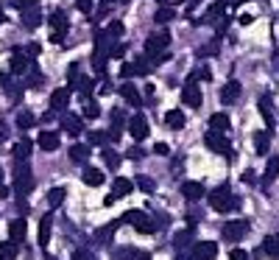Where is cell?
I'll use <instances>...</instances> for the list:
<instances>
[{
  "instance_id": "7",
  "label": "cell",
  "mask_w": 279,
  "mask_h": 260,
  "mask_svg": "<svg viewBox=\"0 0 279 260\" xmlns=\"http://www.w3.org/2000/svg\"><path fill=\"white\" fill-rule=\"evenodd\" d=\"M246 232H248V221H243V218H234L229 224H223V238L226 241H240Z\"/></svg>"
},
{
  "instance_id": "39",
  "label": "cell",
  "mask_w": 279,
  "mask_h": 260,
  "mask_svg": "<svg viewBox=\"0 0 279 260\" xmlns=\"http://www.w3.org/2000/svg\"><path fill=\"white\" fill-rule=\"evenodd\" d=\"M103 157H106V162H109L112 168H117V162H120V159L115 157V154H112V151H103Z\"/></svg>"
},
{
  "instance_id": "3",
  "label": "cell",
  "mask_w": 279,
  "mask_h": 260,
  "mask_svg": "<svg viewBox=\"0 0 279 260\" xmlns=\"http://www.w3.org/2000/svg\"><path fill=\"white\" fill-rule=\"evenodd\" d=\"M33 188V179H31V168L28 162H17V173H14V191L20 196H28V191Z\"/></svg>"
},
{
  "instance_id": "20",
  "label": "cell",
  "mask_w": 279,
  "mask_h": 260,
  "mask_svg": "<svg viewBox=\"0 0 279 260\" xmlns=\"http://www.w3.org/2000/svg\"><path fill=\"white\" fill-rule=\"evenodd\" d=\"M131 191H134V185H131L129 179H126V176H117V179H115V196H117V199L129 196Z\"/></svg>"
},
{
  "instance_id": "34",
  "label": "cell",
  "mask_w": 279,
  "mask_h": 260,
  "mask_svg": "<svg viewBox=\"0 0 279 260\" xmlns=\"http://www.w3.org/2000/svg\"><path fill=\"white\" fill-rule=\"evenodd\" d=\"M33 123V115L31 112H22L20 118H17V126H20V129H25V126H31Z\"/></svg>"
},
{
  "instance_id": "38",
  "label": "cell",
  "mask_w": 279,
  "mask_h": 260,
  "mask_svg": "<svg viewBox=\"0 0 279 260\" xmlns=\"http://www.w3.org/2000/svg\"><path fill=\"white\" fill-rule=\"evenodd\" d=\"M67 132H70V135H78V132H81V123H78V121H67Z\"/></svg>"
},
{
  "instance_id": "19",
  "label": "cell",
  "mask_w": 279,
  "mask_h": 260,
  "mask_svg": "<svg viewBox=\"0 0 279 260\" xmlns=\"http://www.w3.org/2000/svg\"><path fill=\"white\" fill-rule=\"evenodd\" d=\"M81 179H84V185H89V188H98V185H103V173H100L98 168H87Z\"/></svg>"
},
{
  "instance_id": "6",
  "label": "cell",
  "mask_w": 279,
  "mask_h": 260,
  "mask_svg": "<svg viewBox=\"0 0 279 260\" xmlns=\"http://www.w3.org/2000/svg\"><path fill=\"white\" fill-rule=\"evenodd\" d=\"M170 45V34L167 31H162V34H154V36H148L145 39V53L148 56H159L162 53V48Z\"/></svg>"
},
{
  "instance_id": "44",
  "label": "cell",
  "mask_w": 279,
  "mask_h": 260,
  "mask_svg": "<svg viewBox=\"0 0 279 260\" xmlns=\"http://www.w3.org/2000/svg\"><path fill=\"white\" fill-rule=\"evenodd\" d=\"M3 81H9V79H6V76H3V73H0V84H3Z\"/></svg>"
},
{
  "instance_id": "26",
  "label": "cell",
  "mask_w": 279,
  "mask_h": 260,
  "mask_svg": "<svg viewBox=\"0 0 279 260\" xmlns=\"http://www.w3.org/2000/svg\"><path fill=\"white\" fill-rule=\"evenodd\" d=\"M260 112H263V118H265V123L271 126V132H274V115H271V98H263V101H260Z\"/></svg>"
},
{
  "instance_id": "13",
  "label": "cell",
  "mask_w": 279,
  "mask_h": 260,
  "mask_svg": "<svg viewBox=\"0 0 279 260\" xmlns=\"http://www.w3.org/2000/svg\"><path fill=\"white\" fill-rule=\"evenodd\" d=\"M25 229H28V224H25V218H14L9 226V235H11V243H20L22 238H25Z\"/></svg>"
},
{
  "instance_id": "10",
  "label": "cell",
  "mask_w": 279,
  "mask_h": 260,
  "mask_svg": "<svg viewBox=\"0 0 279 260\" xmlns=\"http://www.w3.org/2000/svg\"><path fill=\"white\" fill-rule=\"evenodd\" d=\"M193 255H196V260H215L218 246H215V241H201V243H196Z\"/></svg>"
},
{
  "instance_id": "33",
  "label": "cell",
  "mask_w": 279,
  "mask_h": 260,
  "mask_svg": "<svg viewBox=\"0 0 279 260\" xmlns=\"http://www.w3.org/2000/svg\"><path fill=\"white\" fill-rule=\"evenodd\" d=\"M229 260H251V258H248L246 249H232V252H229Z\"/></svg>"
},
{
  "instance_id": "5",
  "label": "cell",
  "mask_w": 279,
  "mask_h": 260,
  "mask_svg": "<svg viewBox=\"0 0 279 260\" xmlns=\"http://www.w3.org/2000/svg\"><path fill=\"white\" fill-rule=\"evenodd\" d=\"M50 42L53 45H62V39H65V31H67V17L65 12H53L50 14Z\"/></svg>"
},
{
  "instance_id": "40",
  "label": "cell",
  "mask_w": 279,
  "mask_h": 260,
  "mask_svg": "<svg viewBox=\"0 0 279 260\" xmlns=\"http://www.w3.org/2000/svg\"><path fill=\"white\" fill-rule=\"evenodd\" d=\"M167 151H170V148H167L165 143H156V146H154V154H159V157H165Z\"/></svg>"
},
{
  "instance_id": "30",
  "label": "cell",
  "mask_w": 279,
  "mask_h": 260,
  "mask_svg": "<svg viewBox=\"0 0 279 260\" xmlns=\"http://www.w3.org/2000/svg\"><path fill=\"white\" fill-rule=\"evenodd\" d=\"M277 173H279V157H271L265 165V179H274Z\"/></svg>"
},
{
  "instance_id": "23",
  "label": "cell",
  "mask_w": 279,
  "mask_h": 260,
  "mask_svg": "<svg viewBox=\"0 0 279 260\" xmlns=\"http://www.w3.org/2000/svg\"><path fill=\"white\" fill-rule=\"evenodd\" d=\"M65 202V188H53V191H48V207L53 210L59 204Z\"/></svg>"
},
{
  "instance_id": "31",
  "label": "cell",
  "mask_w": 279,
  "mask_h": 260,
  "mask_svg": "<svg viewBox=\"0 0 279 260\" xmlns=\"http://www.w3.org/2000/svg\"><path fill=\"white\" fill-rule=\"evenodd\" d=\"M154 20H156L159 25H162V23H170V20H173V9H159Z\"/></svg>"
},
{
  "instance_id": "35",
  "label": "cell",
  "mask_w": 279,
  "mask_h": 260,
  "mask_svg": "<svg viewBox=\"0 0 279 260\" xmlns=\"http://www.w3.org/2000/svg\"><path fill=\"white\" fill-rule=\"evenodd\" d=\"M76 6H78V12H84V14L92 12V0H76Z\"/></svg>"
},
{
  "instance_id": "12",
  "label": "cell",
  "mask_w": 279,
  "mask_h": 260,
  "mask_svg": "<svg viewBox=\"0 0 279 260\" xmlns=\"http://www.w3.org/2000/svg\"><path fill=\"white\" fill-rule=\"evenodd\" d=\"M181 196L190 199V202H198L201 196H204V188H201L198 182H181Z\"/></svg>"
},
{
  "instance_id": "25",
  "label": "cell",
  "mask_w": 279,
  "mask_h": 260,
  "mask_svg": "<svg viewBox=\"0 0 279 260\" xmlns=\"http://www.w3.org/2000/svg\"><path fill=\"white\" fill-rule=\"evenodd\" d=\"M265 252L271 255V258L279 260V235H268L265 238Z\"/></svg>"
},
{
  "instance_id": "28",
  "label": "cell",
  "mask_w": 279,
  "mask_h": 260,
  "mask_svg": "<svg viewBox=\"0 0 279 260\" xmlns=\"http://www.w3.org/2000/svg\"><path fill=\"white\" fill-rule=\"evenodd\" d=\"M25 68H28L25 56H22V53H14V56H11V73H25Z\"/></svg>"
},
{
  "instance_id": "16",
  "label": "cell",
  "mask_w": 279,
  "mask_h": 260,
  "mask_svg": "<svg viewBox=\"0 0 279 260\" xmlns=\"http://www.w3.org/2000/svg\"><path fill=\"white\" fill-rule=\"evenodd\" d=\"M36 143H39L42 151H53V148H59V135H56V132H42Z\"/></svg>"
},
{
  "instance_id": "42",
  "label": "cell",
  "mask_w": 279,
  "mask_h": 260,
  "mask_svg": "<svg viewBox=\"0 0 279 260\" xmlns=\"http://www.w3.org/2000/svg\"><path fill=\"white\" fill-rule=\"evenodd\" d=\"M251 20H254L251 14H240V25H248V23H251Z\"/></svg>"
},
{
  "instance_id": "41",
  "label": "cell",
  "mask_w": 279,
  "mask_h": 260,
  "mask_svg": "<svg viewBox=\"0 0 279 260\" xmlns=\"http://www.w3.org/2000/svg\"><path fill=\"white\" fill-rule=\"evenodd\" d=\"M73 260H92V258H89L87 252H76V255H73Z\"/></svg>"
},
{
  "instance_id": "43",
  "label": "cell",
  "mask_w": 279,
  "mask_h": 260,
  "mask_svg": "<svg viewBox=\"0 0 279 260\" xmlns=\"http://www.w3.org/2000/svg\"><path fill=\"white\" fill-rule=\"evenodd\" d=\"M28 3H31V6H33L36 0H17V6H28Z\"/></svg>"
},
{
  "instance_id": "8",
  "label": "cell",
  "mask_w": 279,
  "mask_h": 260,
  "mask_svg": "<svg viewBox=\"0 0 279 260\" xmlns=\"http://www.w3.org/2000/svg\"><path fill=\"white\" fill-rule=\"evenodd\" d=\"M181 101H184V106H193V109H198L201 106V87L196 84V81H187V84H184Z\"/></svg>"
},
{
  "instance_id": "21",
  "label": "cell",
  "mask_w": 279,
  "mask_h": 260,
  "mask_svg": "<svg viewBox=\"0 0 279 260\" xmlns=\"http://www.w3.org/2000/svg\"><path fill=\"white\" fill-rule=\"evenodd\" d=\"M237 95H240V84H237V81H229V84L221 90V98H223L226 104H232Z\"/></svg>"
},
{
  "instance_id": "2",
  "label": "cell",
  "mask_w": 279,
  "mask_h": 260,
  "mask_svg": "<svg viewBox=\"0 0 279 260\" xmlns=\"http://www.w3.org/2000/svg\"><path fill=\"white\" fill-rule=\"evenodd\" d=\"M123 218H126L137 232H143V235H154L156 232V221H151V218H148L145 213H140V210H129Z\"/></svg>"
},
{
  "instance_id": "4",
  "label": "cell",
  "mask_w": 279,
  "mask_h": 260,
  "mask_svg": "<svg viewBox=\"0 0 279 260\" xmlns=\"http://www.w3.org/2000/svg\"><path fill=\"white\" fill-rule=\"evenodd\" d=\"M204 143H207L212 151H218V154L232 159V146H229V140H226L223 135H218V132H207V135H204Z\"/></svg>"
},
{
  "instance_id": "45",
  "label": "cell",
  "mask_w": 279,
  "mask_h": 260,
  "mask_svg": "<svg viewBox=\"0 0 279 260\" xmlns=\"http://www.w3.org/2000/svg\"><path fill=\"white\" fill-rule=\"evenodd\" d=\"M106 3H109V0H106Z\"/></svg>"
},
{
  "instance_id": "37",
  "label": "cell",
  "mask_w": 279,
  "mask_h": 260,
  "mask_svg": "<svg viewBox=\"0 0 279 260\" xmlns=\"http://www.w3.org/2000/svg\"><path fill=\"white\" fill-rule=\"evenodd\" d=\"M109 34L112 36H123V23H112L109 25Z\"/></svg>"
},
{
  "instance_id": "32",
  "label": "cell",
  "mask_w": 279,
  "mask_h": 260,
  "mask_svg": "<svg viewBox=\"0 0 279 260\" xmlns=\"http://www.w3.org/2000/svg\"><path fill=\"white\" fill-rule=\"evenodd\" d=\"M22 23H25V25H28V28H36V25H39V17H36V14H28V12H25V14H22Z\"/></svg>"
},
{
  "instance_id": "22",
  "label": "cell",
  "mask_w": 279,
  "mask_h": 260,
  "mask_svg": "<svg viewBox=\"0 0 279 260\" xmlns=\"http://www.w3.org/2000/svg\"><path fill=\"white\" fill-rule=\"evenodd\" d=\"M120 95H123L129 104H131V106H137V104H140V92H137V87H134V84H123V87H120Z\"/></svg>"
},
{
  "instance_id": "11",
  "label": "cell",
  "mask_w": 279,
  "mask_h": 260,
  "mask_svg": "<svg viewBox=\"0 0 279 260\" xmlns=\"http://www.w3.org/2000/svg\"><path fill=\"white\" fill-rule=\"evenodd\" d=\"M232 126V121H229V115H223V112H215L210 115V132H218V135H223L226 129Z\"/></svg>"
},
{
  "instance_id": "14",
  "label": "cell",
  "mask_w": 279,
  "mask_h": 260,
  "mask_svg": "<svg viewBox=\"0 0 279 260\" xmlns=\"http://www.w3.org/2000/svg\"><path fill=\"white\" fill-rule=\"evenodd\" d=\"M50 229H53V218L48 213L39 218V243H42V246H48V241H50Z\"/></svg>"
},
{
  "instance_id": "1",
  "label": "cell",
  "mask_w": 279,
  "mask_h": 260,
  "mask_svg": "<svg viewBox=\"0 0 279 260\" xmlns=\"http://www.w3.org/2000/svg\"><path fill=\"white\" fill-rule=\"evenodd\" d=\"M210 204H212V210H218V213H229L232 207H237V199H232L229 185H221V188H215L210 193Z\"/></svg>"
},
{
  "instance_id": "17",
  "label": "cell",
  "mask_w": 279,
  "mask_h": 260,
  "mask_svg": "<svg viewBox=\"0 0 279 260\" xmlns=\"http://www.w3.org/2000/svg\"><path fill=\"white\" fill-rule=\"evenodd\" d=\"M31 148H33L31 140H20V143L14 146V159H17V162H28V157H31Z\"/></svg>"
},
{
  "instance_id": "24",
  "label": "cell",
  "mask_w": 279,
  "mask_h": 260,
  "mask_svg": "<svg viewBox=\"0 0 279 260\" xmlns=\"http://www.w3.org/2000/svg\"><path fill=\"white\" fill-rule=\"evenodd\" d=\"M70 159H73V162H87V159H89V148L87 146H73V148H70Z\"/></svg>"
},
{
  "instance_id": "15",
  "label": "cell",
  "mask_w": 279,
  "mask_h": 260,
  "mask_svg": "<svg viewBox=\"0 0 279 260\" xmlns=\"http://www.w3.org/2000/svg\"><path fill=\"white\" fill-rule=\"evenodd\" d=\"M67 101H70V90H65V87H59V90L50 92V106H53V109H65Z\"/></svg>"
},
{
  "instance_id": "29",
  "label": "cell",
  "mask_w": 279,
  "mask_h": 260,
  "mask_svg": "<svg viewBox=\"0 0 279 260\" xmlns=\"http://www.w3.org/2000/svg\"><path fill=\"white\" fill-rule=\"evenodd\" d=\"M254 146H257V154H268V135L265 132H257L254 135Z\"/></svg>"
},
{
  "instance_id": "36",
  "label": "cell",
  "mask_w": 279,
  "mask_h": 260,
  "mask_svg": "<svg viewBox=\"0 0 279 260\" xmlns=\"http://www.w3.org/2000/svg\"><path fill=\"white\" fill-rule=\"evenodd\" d=\"M98 104H87V109H84V115H87V118H98Z\"/></svg>"
},
{
  "instance_id": "18",
  "label": "cell",
  "mask_w": 279,
  "mask_h": 260,
  "mask_svg": "<svg viewBox=\"0 0 279 260\" xmlns=\"http://www.w3.org/2000/svg\"><path fill=\"white\" fill-rule=\"evenodd\" d=\"M165 126H170V129H184V112H181V109L165 112Z\"/></svg>"
},
{
  "instance_id": "9",
  "label": "cell",
  "mask_w": 279,
  "mask_h": 260,
  "mask_svg": "<svg viewBox=\"0 0 279 260\" xmlns=\"http://www.w3.org/2000/svg\"><path fill=\"white\" fill-rule=\"evenodd\" d=\"M129 132H131L134 140H145L148 137V121H145V115H134L131 121H129Z\"/></svg>"
},
{
  "instance_id": "27",
  "label": "cell",
  "mask_w": 279,
  "mask_h": 260,
  "mask_svg": "<svg viewBox=\"0 0 279 260\" xmlns=\"http://www.w3.org/2000/svg\"><path fill=\"white\" fill-rule=\"evenodd\" d=\"M17 258V243H0V260H14Z\"/></svg>"
}]
</instances>
